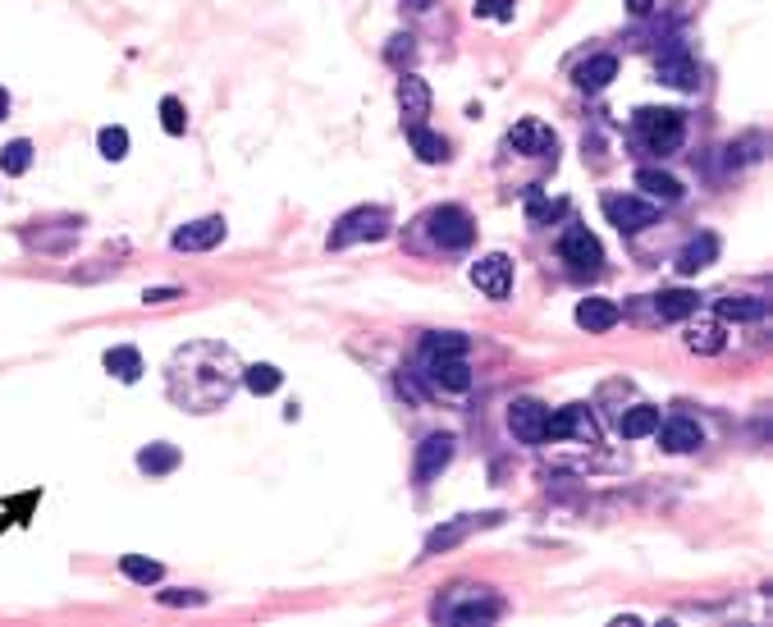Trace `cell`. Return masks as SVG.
<instances>
[{"instance_id":"obj_1","label":"cell","mask_w":773,"mask_h":627,"mask_svg":"<svg viewBox=\"0 0 773 627\" xmlns=\"http://www.w3.org/2000/svg\"><path fill=\"white\" fill-rule=\"evenodd\" d=\"M234 353L225 344H188L170 357V371H165V390L179 408L188 412H211L220 403H229L234 394Z\"/></svg>"},{"instance_id":"obj_2","label":"cell","mask_w":773,"mask_h":627,"mask_svg":"<svg viewBox=\"0 0 773 627\" xmlns=\"http://www.w3.org/2000/svg\"><path fill=\"white\" fill-rule=\"evenodd\" d=\"M636 133H641V142L650 147V152L673 156L677 147H682V133H687V119H682V110H668V106H645V110H636Z\"/></svg>"},{"instance_id":"obj_3","label":"cell","mask_w":773,"mask_h":627,"mask_svg":"<svg viewBox=\"0 0 773 627\" xmlns=\"http://www.w3.org/2000/svg\"><path fill=\"white\" fill-rule=\"evenodd\" d=\"M389 234V211L385 206H357L348 211L330 234V248H353V243H376Z\"/></svg>"},{"instance_id":"obj_4","label":"cell","mask_w":773,"mask_h":627,"mask_svg":"<svg viewBox=\"0 0 773 627\" xmlns=\"http://www.w3.org/2000/svg\"><path fill=\"white\" fill-rule=\"evenodd\" d=\"M604 216H609V225L618 229V234H641V229H650L659 220V206L645 202V197L609 193L604 197Z\"/></svg>"},{"instance_id":"obj_5","label":"cell","mask_w":773,"mask_h":627,"mask_svg":"<svg viewBox=\"0 0 773 627\" xmlns=\"http://www.w3.org/2000/svg\"><path fill=\"white\" fill-rule=\"evenodd\" d=\"M430 238H435L440 248L462 252V248H472L476 225H472V216H467L462 206H440V211L430 216Z\"/></svg>"},{"instance_id":"obj_6","label":"cell","mask_w":773,"mask_h":627,"mask_svg":"<svg viewBox=\"0 0 773 627\" xmlns=\"http://www.w3.org/2000/svg\"><path fill=\"white\" fill-rule=\"evenodd\" d=\"M559 257L568 261L577 275H595L600 271V261H604V248H600V238H595L591 229H568L563 243H559Z\"/></svg>"},{"instance_id":"obj_7","label":"cell","mask_w":773,"mask_h":627,"mask_svg":"<svg viewBox=\"0 0 773 627\" xmlns=\"http://www.w3.org/2000/svg\"><path fill=\"white\" fill-rule=\"evenodd\" d=\"M458 595H462V605H444L440 609L449 623H490V618L504 614V605H499L490 591H481V586H462Z\"/></svg>"},{"instance_id":"obj_8","label":"cell","mask_w":773,"mask_h":627,"mask_svg":"<svg viewBox=\"0 0 773 627\" xmlns=\"http://www.w3.org/2000/svg\"><path fill=\"white\" fill-rule=\"evenodd\" d=\"M472 284L485 293V298H508L513 293V257L504 252H490L472 266Z\"/></svg>"},{"instance_id":"obj_9","label":"cell","mask_w":773,"mask_h":627,"mask_svg":"<svg viewBox=\"0 0 773 627\" xmlns=\"http://www.w3.org/2000/svg\"><path fill=\"white\" fill-rule=\"evenodd\" d=\"M504 518V513H467V518H453V522H444V527H435L426 536V554H440V550H453L458 541H467L472 531H481V527H494V522Z\"/></svg>"},{"instance_id":"obj_10","label":"cell","mask_w":773,"mask_h":627,"mask_svg":"<svg viewBox=\"0 0 773 627\" xmlns=\"http://www.w3.org/2000/svg\"><path fill=\"white\" fill-rule=\"evenodd\" d=\"M545 426H549V408L536 399H517L508 408V431L522 444H545Z\"/></svg>"},{"instance_id":"obj_11","label":"cell","mask_w":773,"mask_h":627,"mask_svg":"<svg viewBox=\"0 0 773 627\" xmlns=\"http://www.w3.org/2000/svg\"><path fill=\"white\" fill-rule=\"evenodd\" d=\"M568 435H577V440H586V444L600 440V426H595V417L581 408V403L559 408L554 417H549V426H545V440H568Z\"/></svg>"},{"instance_id":"obj_12","label":"cell","mask_w":773,"mask_h":627,"mask_svg":"<svg viewBox=\"0 0 773 627\" xmlns=\"http://www.w3.org/2000/svg\"><path fill=\"white\" fill-rule=\"evenodd\" d=\"M655 74H659V83L682 87V92H696L700 87V69L687 55V46H668V51L655 60Z\"/></svg>"},{"instance_id":"obj_13","label":"cell","mask_w":773,"mask_h":627,"mask_svg":"<svg viewBox=\"0 0 773 627\" xmlns=\"http://www.w3.org/2000/svg\"><path fill=\"white\" fill-rule=\"evenodd\" d=\"M453 449H458V440H453L449 431H444V435H426V440H421V449H417V481H421V486H426V481H435V476L453 463Z\"/></svg>"},{"instance_id":"obj_14","label":"cell","mask_w":773,"mask_h":627,"mask_svg":"<svg viewBox=\"0 0 773 627\" xmlns=\"http://www.w3.org/2000/svg\"><path fill=\"white\" fill-rule=\"evenodd\" d=\"M225 238V220L220 216H206V220H193V225H183V229H174V252H206V248H215Z\"/></svg>"},{"instance_id":"obj_15","label":"cell","mask_w":773,"mask_h":627,"mask_svg":"<svg viewBox=\"0 0 773 627\" xmlns=\"http://www.w3.org/2000/svg\"><path fill=\"white\" fill-rule=\"evenodd\" d=\"M508 147H517V152H527V156H549V161H554L559 138H554V129H545L540 119H522V124H513V133H508Z\"/></svg>"},{"instance_id":"obj_16","label":"cell","mask_w":773,"mask_h":627,"mask_svg":"<svg viewBox=\"0 0 773 627\" xmlns=\"http://www.w3.org/2000/svg\"><path fill=\"white\" fill-rule=\"evenodd\" d=\"M398 110H403V124H408V129L426 124V115H430V87H426V78L408 74L403 83H398Z\"/></svg>"},{"instance_id":"obj_17","label":"cell","mask_w":773,"mask_h":627,"mask_svg":"<svg viewBox=\"0 0 773 627\" xmlns=\"http://www.w3.org/2000/svg\"><path fill=\"white\" fill-rule=\"evenodd\" d=\"M618 321H623V312H618V303H609V298H581L577 303V325L586 335H609Z\"/></svg>"},{"instance_id":"obj_18","label":"cell","mask_w":773,"mask_h":627,"mask_svg":"<svg viewBox=\"0 0 773 627\" xmlns=\"http://www.w3.org/2000/svg\"><path fill=\"white\" fill-rule=\"evenodd\" d=\"M659 431V444H664L668 454H696L700 444H705V431H700L691 417H673V422L655 426Z\"/></svg>"},{"instance_id":"obj_19","label":"cell","mask_w":773,"mask_h":627,"mask_svg":"<svg viewBox=\"0 0 773 627\" xmlns=\"http://www.w3.org/2000/svg\"><path fill=\"white\" fill-rule=\"evenodd\" d=\"M426 376L440 385V390H472V367L462 362V357H426Z\"/></svg>"},{"instance_id":"obj_20","label":"cell","mask_w":773,"mask_h":627,"mask_svg":"<svg viewBox=\"0 0 773 627\" xmlns=\"http://www.w3.org/2000/svg\"><path fill=\"white\" fill-rule=\"evenodd\" d=\"M714 257H719V238H714V234H696L687 248L677 252V271H682V275H696V271H705Z\"/></svg>"},{"instance_id":"obj_21","label":"cell","mask_w":773,"mask_h":627,"mask_svg":"<svg viewBox=\"0 0 773 627\" xmlns=\"http://www.w3.org/2000/svg\"><path fill=\"white\" fill-rule=\"evenodd\" d=\"M101 367L110 371L115 380H124V385H133V380L142 376V353L138 348H129V344H119V348H106V357H101Z\"/></svg>"},{"instance_id":"obj_22","label":"cell","mask_w":773,"mask_h":627,"mask_svg":"<svg viewBox=\"0 0 773 627\" xmlns=\"http://www.w3.org/2000/svg\"><path fill=\"white\" fill-rule=\"evenodd\" d=\"M613 78H618V60H613V55H595V60H586V65L577 69L581 92H604Z\"/></svg>"},{"instance_id":"obj_23","label":"cell","mask_w":773,"mask_h":627,"mask_svg":"<svg viewBox=\"0 0 773 627\" xmlns=\"http://www.w3.org/2000/svg\"><path fill=\"white\" fill-rule=\"evenodd\" d=\"M687 348L691 353H723V321L719 316H700L696 325L687 330Z\"/></svg>"},{"instance_id":"obj_24","label":"cell","mask_w":773,"mask_h":627,"mask_svg":"<svg viewBox=\"0 0 773 627\" xmlns=\"http://www.w3.org/2000/svg\"><path fill=\"white\" fill-rule=\"evenodd\" d=\"M700 298L691 289H664L655 293V312L664 316V321H687V316H696Z\"/></svg>"},{"instance_id":"obj_25","label":"cell","mask_w":773,"mask_h":627,"mask_svg":"<svg viewBox=\"0 0 773 627\" xmlns=\"http://www.w3.org/2000/svg\"><path fill=\"white\" fill-rule=\"evenodd\" d=\"M764 312H769V303H764V298H751V293H728V298H719V321H760Z\"/></svg>"},{"instance_id":"obj_26","label":"cell","mask_w":773,"mask_h":627,"mask_svg":"<svg viewBox=\"0 0 773 627\" xmlns=\"http://www.w3.org/2000/svg\"><path fill=\"white\" fill-rule=\"evenodd\" d=\"M408 147L417 152L421 165H440L444 156H449V142L440 138V133H430L426 124H417V129H408Z\"/></svg>"},{"instance_id":"obj_27","label":"cell","mask_w":773,"mask_h":627,"mask_svg":"<svg viewBox=\"0 0 773 627\" xmlns=\"http://www.w3.org/2000/svg\"><path fill=\"white\" fill-rule=\"evenodd\" d=\"M636 188H641L645 197H659V202H677V197H682V184L664 170H636Z\"/></svg>"},{"instance_id":"obj_28","label":"cell","mask_w":773,"mask_h":627,"mask_svg":"<svg viewBox=\"0 0 773 627\" xmlns=\"http://www.w3.org/2000/svg\"><path fill=\"white\" fill-rule=\"evenodd\" d=\"M138 467L147 476H170L174 467H179V449H174V444H147L138 454Z\"/></svg>"},{"instance_id":"obj_29","label":"cell","mask_w":773,"mask_h":627,"mask_svg":"<svg viewBox=\"0 0 773 627\" xmlns=\"http://www.w3.org/2000/svg\"><path fill=\"white\" fill-rule=\"evenodd\" d=\"M655 426H659V408H632V412H623V422H618V431H623V440H641V435H655Z\"/></svg>"},{"instance_id":"obj_30","label":"cell","mask_w":773,"mask_h":627,"mask_svg":"<svg viewBox=\"0 0 773 627\" xmlns=\"http://www.w3.org/2000/svg\"><path fill=\"white\" fill-rule=\"evenodd\" d=\"M462 353H467V335H453V330L421 339V357H462Z\"/></svg>"},{"instance_id":"obj_31","label":"cell","mask_w":773,"mask_h":627,"mask_svg":"<svg viewBox=\"0 0 773 627\" xmlns=\"http://www.w3.org/2000/svg\"><path fill=\"white\" fill-rule=\"evenodd\" d=\"M119 568H124V577H129V582H138V586H151V582H161V563L156 559H142V554H124V559H119Z\"/></svg>"},{"instance_id":"obj_32","label":"cell","mask_w":773,"mask_h":627,"mask_svg":"<svg viewBox=\"0 0 773 627\" xmlns=\"http://www.w3.org/2000/svg\"><path fill=\"white\" fill-rule=\"evenodd\" d=\"M243 385L252 394H275L284 385V376H280V367H270V362H257V367H247L243 371Z\"/></svg>"},{"instance_id":"obj_33","label":"cell","mask_w":773,"mask_h":627,"mask_svg":"<svg viewBox=\"0 0 773 627\" xmlns=\"http://www.w3.org/2000/svg\"><path fill=\"white\" fill-rule=\"evenodd\" d=\"M28 165H33V142H28V138H14L10 147L0 152V170H5V174H23Z\"/></svg>"},{"instance_id":"obj_34","label":"cell","mask_w":773,"mask_h":627,"mask_svg":"<svg viewBox=\"0 0 773 627\" xmlns=\"http://www.w3.org/2000/svg\"><path fill=\"white\" fill-rule=\"evenodd\" d=\"M97 147L106 161H124V156H129V133L119 129V124H110V129L97 133Z\"/></svg>"},{"instance_id":"obj_35","label":"cell","mask_w":773,"mask_h":627,"mask_svg":"<svg viewBox=\"0 0 773 627\" xmlns=\"http://www.w3.org/2000/svg\"><path fill=\"white\" fill-rule=\"evenodd\" d=\"M161 129L170 133V138H179V133L188 129V110H183L179 97H165L161 101Z\"/></svg>"},{"instance_id":"obj_36","label":"cell","mask_w":773,"mask_h":627,"mask_svg":"<svg viewBox=\"0 0 773 627\" xmlns=\"http://www.w3.org/2000/svg\"><path fill=\"white\" fill-rule=\"evenodd\" d=\"M385 60L389 65H412V60H417V42H412L408 33H398V37H389V46H385Z\"/></svg>"},{"instance_id":"obj_37","label":"cell","mask_w":773,"mask_h":627,"mask_svg":"<svg viewBox=\"0 0 773 627\" xmlns=\"http://www.w3.org/2000/svg\"><path fill=\"white\" fill-rule=\"evenodd\" d=\"M476 19H513V0H476Z\"/></svg>"},{"instance_id":"obj_38","label":"cell","mask_w":773,"mask_h":627,"mask_svg":"<svg viewBox=\"0 0 773 627\" xmlns=\"http://www.w3.org/2000/svg\"><path fill=\"white\" fill-rule=\"evenodd\" d=\"M527 216L536 220V225L540 220H554V216H563V202H545V197H536V202L527 206Z\"/></svg>"},{"instance_id":"obj_39","label":"cell","mask_w":773,"mask_h":627,"mask_svg":"<svg viewBox=\"0 0 773 627\" xmlns=\"http://www.w3.org/2000/svg\"><path fill=\"white\" fill-rule=\"evenodd\" d=\"M161 605H206V591H161Z\"/></svg>"},{"instance_id":"obj_40","label":"cell","mask_w":773,"mask_h":627,"mask_svg":"<svg viewBox=\"0 0 773 627\" xmlns=\"http://www.w3.org/2000/svg\"><path fill=\"white\" fill-rule=\"evenodd\" d=\"M170 298H183L179 289H147L142 293V303H170Z\"/></svg>"},{"instance_id":"obj_41","label":"cell","mask_w":773,"mask_h":627,"mask_svg":"<svg viewBox=\"0 0 773 627\" xmlns=\"http://www.w3.org/2000/svg\"><path fill=\"white\" fill-rule=\"evenodd\" d=\"M650 5H659V0H627V10H632V14H645Z\"/></svg>"},{"instance_id":"obj_42","label":"cell","mask_w":773,"mask_h":627,"mask_svg":"<svg viewBox=\"0 0 773 627\" xmlns=\"http://www.w3.org/2000/svg\"><path fill=\"white\" fill-rule=\"evenodd\" d=\"M10 115V92H5V87H0V119Z\"/></svg>"},{"instance_id":"obj_43","label":"cell","mask_w":773,"mask_h":627,"mask_svg":"<svg viewBox=\"0 0 773 627\" xmlns=\"http://www.w3.org/2000/svg\"><path fill=\"white\" fill-rule=\"evenodd\" d=\"M426 5H430V0H417V10H426Z\"/></svg>"}]
</instances>
